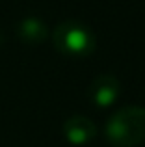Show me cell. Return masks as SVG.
<instances>
[{"instance_id":"6da1fadb","label":"cell","mask_w":145,"mask_h":147,"mask_svg":"<svg viewBox=\"0 0 145 147\" xmlns=\"http://www.w3.org/2000/svg\"><path fill=\"white\" fill-rule=\"evenodd\" d=\"M106 140L113 147H136L145 142V108L128 104L110 115L106 123Z\"/></svg>"},{"instance_id":"7a4b0ae2","label":"cell","mask_w":145,"mask_h":147,"mask_svg":"<svg viewBox=\"0 0 145 147\" xmlns=\"http://www.w3.org/2000/svg\"><path fill=\"white\" fill-rule=\"evenodd\" d=\"M52 43H54V49L65 58L80 60L93 54V50L97 49V37L93 30L82 21L67 19L54 28Z\"/></svg>"},{"instance_id":"3957f363","label":"cell","mask_w":145,"mask_h":147,"mask_svg":"<svg viewBox=\"0 0 145 147\" xmlns=\"http://www.w3.org/2000/svg\"><path fill=\"white\" fill-rule=\"evenodd\" d=\"M119 93L121 82L115 75H110V73H102V75L95 76L87 88V97L99 108H108L115 104V100L119 99Z\"/></svg>"},{"instance_id":"277c9868","label":"cell","mask_w":145,"mask_h":147,"mask_svg":"<svg viewBox=\"0 0 145 147\" xmlns=\"http://www.w3.org/2000/svg\"><path fill=\"white\" fill-rule=\"evenodd\" d=\"M65 140L72 145H86L95 140L97 136V125L86 115H72L63 123L62 129Z\"/></svg>"},{"instance_id":"5b68a950","label":"cell","mask_w":145,"mask_h":147,"mask_svg":"<svg viewBox=\"0 0 145 147\" xmlns=\"http://www.w3.org/2000/svg\"><path fill=\"white\" fill-rule=\"evenodd\" d=\"M17 37L24 45L36 47L48 37V26L39 17H24L17 22Z\"/></svg>"}]
</instances>
